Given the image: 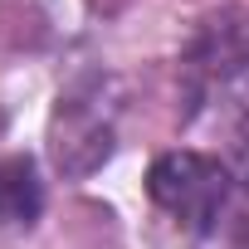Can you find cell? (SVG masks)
I'll use <instances>...</instances> for the list:
<instances>
[{
  "label": "cell",
  "instance_id": "cell-1",
  "mask_svg": "<svg viewBox=\"0 0 249 249\" xmlns=\"http://www.w3.org/2000/svg\"><path fill=\"white\" fill-rule=\"evenodd\" d=\"M117 83L112 73H78L49 117V161L64 176H93L117 147Z\"/></svg>",
  "mask_w": 249,
  "mask_h": 249
},
{
  "label": "cell",
  "instance_id": "cell-4",
  "mask_svg": "<svg viewBox=\"0 0 249 249\" xmlns=\"http://www.w3.org/2000/svg\"><path fill=\"white\" fill-rule=\"evenodd\" d=\"M44 210V186L30 157H0V225L30 230Z\"/></svg>",
  "mask_w": 249,
  "mask_h": 249
},
{
  "label": "cell",
  "instance_id": "cell-3",
  "mask_svg": "<svg viewBox=\"0 0 249 249\" xmlns=\"http://www.w3.org/2000/svg\"><path fill=\"white\" fill-rule=\"evenodd\" d=\"M181 88L191 107H210L249 88V10L225 5L196 25L181 54Z\"/></svg>",
  "mask_w": 249,
  "mask_h": 249
},
{
  "label": "cell",
  "instance_id": "cell-5",
  "mask_svg": "<svg viewBox=\"0 0 249 249\" xmlns=\"http://www.w3.org/2000/svg\"><path fill=\"white\" fill-rule=\"evenodd\" d=\"M239 181L249 186V127H244V137H239Z\"/></svg>",
  "mask_w": 249,
  "mask_h": 249
},
{
  "label": "cell",
  "instance_id": "cell-2",
  "mask_svg": "<svg viewBox=\"0 0 249 249\" xmlns=\"http://www.w3.org/2000/svg\"><path fill=\"white\" fill-rule=\"evenodd\" d=\"M147 196L196 239H205L230 215V205L239 200L230 166H220L205 152H166V157H157L152 171H147Z\"/></svg>",
  "mask_w": 249,
  "mask_h": 249
}]
</instances>
